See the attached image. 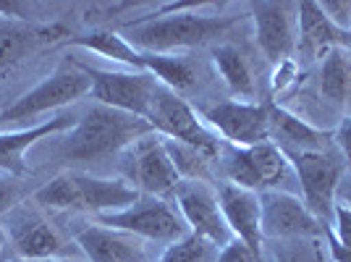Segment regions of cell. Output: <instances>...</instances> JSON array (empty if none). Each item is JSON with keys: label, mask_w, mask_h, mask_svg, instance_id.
<instances>
[{"label": "cell", "mask_w": 351, "mask_h": 262, "mask_svg": "<svg viewBox=\"0 0 351 262\" xmlns=\"http://www.w3.org/2000/svg\"><path fill=\"white\" fill-rule=\"evenodd\" d=\"M236 21V16L199 14L197 5H168V14L126 21V40L139 53H184L218 43L234 29Z\"/></svg>", "instance_id": "cell-1"}, {"label": "cell", "mask_w": 351, "mask_h": 262, "mask_svg": "<svg viewBox=\"0 0 351 262\" xmlns=\"http://www.w3.org/2000/svg\"><path fill=\"white\" fill-rule=\"evenodd\" d=\"M149 134H155V129L145 118L121 113L105 105H92L69 131L63 142V155L76 163H105L123 155L129 147Z\"/></svg>", "instance_id": "cell-2"}, {"label": "cell", "mask_w": 351, "mask_h": 262, "mask_svg": "<svg viewBox=\"0 0 351 262\" xmlns=\"http://www.w3.org/2000/svg\"><path fill=\"white\" fill-rule=\"evenodd\" d=\"M32 200L50 210L105 215L136 202L139 189H134L126 178H103L84 171H63L43 184L32 194Z\"/></svg>", "instance_id": "cell-3"}, {"label": "cell", "mask_w": 351, "mask_h": 262, "mask_svg": "<svg viewBox=\"0 0 351 262\" xmlns=\"http://www.w3.org/2000/svg\"><path fill=\"white\" fill-rule=\"evenodd\" d=\"M218 163L228 184H236V187L254 191V194H265V191L293 194L299 189V181H296L289 155L273 142L252 147L226 145Z\"/></svg>", "instance_id": "cell-4"}, {"label": "cell", "mask_w": 351, "mask_h": 262, "mask_svg": "<svg viewBox=\"0 0 351 262\" xmlns=\"http://www.w3.org/2000/svg\"><path fill=\"white\" fill-rule=\"evenodd\" d=\"M289 160L293 165L299 191L309 213L325 226V231H330L333 218H336L338 184L349 171L346 160L333 145L325 150H315V152H289Z\"/></svg>", "instance_id": "cell-5"}, {"label": "cell", "mask_w": 351, "mask_h": 262, "mask_svg": "<svg viewBox=\"0 0 351 262\" xmlns=\"http://www.w3.org/2000/svg\"><path fill=\"white\" fill-rule=\"evenodd\" d=\"M147 121L155 129V134H160L162 139H173V142L194 147L210 163L220 160L223 142L218 139V134L207 129L205 121L197 113V108L186 97L176 95L168 87L158 84L155 97L149 102Z\"/></svg>", "instance_id": "cell-6"}, {"label": "cell", "mask_w": 351, "mask_h": 262, "mask_svg": "<svg viewBox=\"0 0 351 262\" xmlns=\"http://www.w3.org/2000/svg\"><path fill=\"white\" fill-rule=\"evenodd\" d=\"M97 223L160 244H173L189 233V226L181 218L173 200H160V197H139L134 204L118 213L97 215Z\"/></svg>", "instance_id": "cell-7"}, {"label": "cell", "mask_w": 351, "mask_h": 262, "mask_svg": "<svg viewBox=\"0 0 351 262\" xmlns=\"http://www.w3.org/2000/svg\"><path fill=\"white\" fill-rule=\"evenodd\" d=\"M89 76L76 63L71 60V66H60L50 73L47 79H43L37 87H32L29 92H24L19 100H14L3 113L0 121H8V123H27L34 121L43 113H53L63 105H71V102L84 100L89 95Z\"/></svg>", "instance_id": "cell-8"}, {"label": "cell", "mask_w": 351, "mask_h": 262, "mask_svg": "<svg viewBox=\"0 0 351 262\" xmlns=\"http://www.w3.org/2000/svg\"><path fill=\"white\" fill-rule=\"evenodd\" d=\"M82 71L89 76V97L97 100V105L113 108L121 113H132L136 118H145L149 113V102L155 97L158 79L147 71H108L97 69L82 60H73Z\"/></svg>", "instance_id": "cell-9"}, {"label": "cell", "mask_w": 351, "mask_h": 262, "mask_svg": "<svg viewBox=\"0 0 351 262\" xmlns=\"http://www.w3.org/2000/svg\"><path fill=\"white\" fill-rule=\"evenodd\" d=\"M199 118L205 121L210 131L218 134L231 147H252L270 142L267 131V105L263 102H244V100H226L215 105L197 108Z\"/></svg>", "instance_id": "cell-10"}, {"label": "cell", "mask_w": 351, "mask_h": 262, "mask_svg": "<svg viewBox=\"0 0 351 262\" xmlns=\"http://www.w3.org/2000/svg\"><path fill=\"white\" fill-rule=\"evenodd\" d=\"M126 181L134 189L145 191L147 197L171 200L181 184V176L176 174L173 163L165 152L160 134H149L136 145L126 150Z\"/></svg>", "instance_id": "cell-11"}, {"label": "cell", "mask_w": 351, "mask_h": 262, "mask_svg": "<svg viewBox=\"0 0 351 262\" xmlns=\"http://www.w3.org/2000/svg\"><path fill=\"white\" fill-rule=\"evenodd\" d=\"M263 210V239L293 241V239H325V226L309 213L302 197L289 191L260 194Z\"/></svg>", "instance_id": "cell-12"}, {"label": "cell", "mask_w": 351, "mask_h": 262, "mask_svg": "<svg viewBox=\"0 0 351 262\" xmlns=\"http://www.w3.org/2000/svg\"><path fill=\"white\" fill-rule=\"evenodd\" d=\"M171 200L178 207L181 218L186 220L189 233L207 239L213 247H226L228 241H234V233H231L228 223L223 218V210H220L218 191L210 184L181 181Z\"/></svg>", "instance_id": "cell-13"}, {"label": "cell", "mask_w": 351, "mask_h": 262, "mask_svg": "<svg viewBox=\"0 0 351 262\" xmlns=\"http://www.w3.org/2000/svg\"><path fill=\"white\" fill-rule=\"evenodd\" d=\"M3 233L11 241L19 260H71L76 247L60 236L50 220L34 213H14Z\"/></svg>", "instance_id": "cell-14"}, {"label": "cell", "mask_w": 351, "mask_h": 262, "mask_svg": "<svg viewBox=\"0 0 351 262\" xmlns=\"http://www.w3.org/2000/svg\"><path fill=\"white\" fill-rule=\"evenodd\" d=\"M252 21H254V37L260 45L267 63L280 66L283 60H291L296 50V5L293 3H252Z\"/></svg>", "instance_id": "cell-15"}, {"label": "cell", "mask_w": 351, "mask_h": 262, "mask_svg": "<svg viewBox=\"0 0 351 262\" xmlns=\"http://www.w3.org/2000/svg\"><path fill=\"white\" fill-rule=\"evenodd\" d=\"M218 202L223 210V218L234 233V239L244 241L254 254L263 257V210H260V194L249 189H241L236 184L220 181L218 187Z\"/></svg>", "instance_id": "cell-16"}, {"label": "cell", "mask_w": 351, "mask_h": 262, "mask_svg": "<svg viewBox=\"0 0 351 262\" xmlns=\"http://www.w3.org/2000/svg\"><path fill=\"white\" fill-rule=\"evenodd\" d=\"M71 37L63 24H29V21H3L0 24V73L11 71L40 47L66 43Z\"/></svg>", "instance_id": "cell-17"}, {"label": "cell", "mask_w": 351, "mask_h": 262, "mask_svg": "<svg viewBox=\"0 0 351 262\" xmlns=\"http://www.w3.org/2000/svg\"><path fill=\"white\" fill-rule=\"evenodd\" d=\"M267 131L270 142L289 152H315L333 145V131H322L312 126L302 116L291 113L278 102H267Z\"/></svg>", "instance_id": "cell-18"}, {"label": "cell", "mask_w": 351, "mask_h": 262, "mask_svg": "<svg viewBox=\"0 0 351 262\" xmlns=\"http://www.w3.org/2000/svg\"><path fill=\"white\" fill-rule=\"evenodd\" d=\"M73 244L89 262H145L142 239L100 223H92L76 231Z\"/></svg>", "instance_id": "cell-19"}, {"label": "cell", "mask_w": 351, "mask_h": 262, "mask_svg": "<svg viewBox=\"0 0 351 262\" xmlns=\"http://www.w3.org/2000/svg\"><path fill=\"white\" fill-rule=\"evenodd\" d=\"M79 118L73 116H56L43 123H34L27 129H16V131H0V174L5 176H27V163L24 155L29 152L32 147L43 139H50L56 134L63 131H71L76 126Z\"/></svg>", "instance_id": "cell-20"}, {"label": "cell", "mask_w": 351, "mask_h": 262, "mask_svg": "<svg viewBox=\"0 0 351 262\" xmlns=\"http://www.w3.org/2000/svg\"><path fill=\"white\" fill-rule=\"evenodd\" d=\"M296 24H299L296 47L307 58H325L330 50L351 45L349 34L336 29L328 21V16L320 11V3H315V0L296 3Z\"/></svg>", "instance_id": "cell-21"}, {"label": "cell", "mask_w": 351, "mask_h": 262, "mask_svg": "<svg viewBox=\"0 0 351 262\" xmlns=\"http://www.w3.org/2000/svg\"><path fill=\"white\" fill-rule=\"evenodd\" d=\"M213 66L223 84L228 87L231 95L241 97L244 102H254L257 97V79L252 71V63L244 56V50H239L231 43H220L213 47Z\"/></svg>", "instance_id": "cell-22"}, {"label": "cell", "mask_w": 351, "mask_h": 262, "mask_svg": "<svg viewBox=\"0 0 351 262\" xmlns=\"http://www.w3.org/2000/svg\"><path fill=\"white\" fill-rule=\"evenodd\" d=\"M145 71L158 79V84L168 87L176 95H189L199 84V69L184 53H142Z\"/></svg>", "instance_id": "cell-23"}, {"label": "cell", "mask_w": 351, "mask_h": 262, "mask_svg": "<svg viewBox=\"0 0 351 262\" xmlns=\"http://www.w3.org/2000/svg\"><path fill=\"white\" fill-rule=\"evenodd\" d=\"M66 45L89 50V53H95V56H103V58L116 60V63H123V66H129L132 71H145V58H142V53H139L123 34H118L116 29L97 27V29L87 32V34H76V37L71 34V37L66 40Z\"/></svg>", "instance_id": "cell-24"}, {"label": "cell", "mask_w": 351, "mask_h": 262, "mask_svg": "<svg viewBox=\"0 0 351 262\" xmlns=\"http://www.w3.org/2000/svg\"><path fill=\"white\" fill-rule=\"evenodd\" d=\"M320 95L330 105L349 110L351 108V53L346 47L330 50L320 63Z\"/></svg>", "instance_id": "cell-25"}, {"label": "cell", "mask_w": 351, "mask_h": 262, "mask_svg": "<svg viewBox=\"0 0 351 262\" xmlns=\"http://www.w3.org/2000/svg\"><path fill=\"white\" fill-rule=\"evenodd\" d=\"M162 145H165V152L173 163L176 174L181 176V181H202V184L213 181V171H210L213 163L207 160L202 152H197L189 145L173 142V139H162Z\"/></svg>", "instance_id": "cell-26"}, {"label": "cell", "mask_w": 351, "mask_h": 262, "mask_svg": "<svg viewBox=\"0 0 351 262\" xmlns=\"http://www.w3.org/2000/svg\"><path fill=\"white\" fill-rule=\"evenodd\" d=\"M325 239H293V241H273V262H325L322 254Z\"/></svg>", "instance_id": "cell-27"}, {"label": "cell", "mask_w": 351, "mask_h": 262, "mask_svg": "<svg viewBox=\"0 0 351 262\" xmlns=\"http://www.w3.org/2000/svg\"><path fill=\"white\" fill-rule=\"evenodd\" d=\"M213 249L215 247L207 239L197 236V233H186L184 239L168 244L158 262H210Z\"/></svg>", "instance_id": "cell-28"}, {"label": "cell", "mask_w": 351, "mask_h": 262, "mask_svg": "<svg viewBox=\"0 0 351 262\" xmlns=\"http://www.w3.org/2000/svg\"><path fill=\"white\" fill-rule=\"evenodd\" d=\"M320 11L336 29L351 34V0H322Z\"/></svg>", "instance_id": "cell-29"}, {"label": "cell", "mask_w": 351, "mask_h": 262, "mask_svg": "<svg viewBox=\"0 0 351 262\" xmlns=\"http://www.w3.org/2000/svg\"><path fill=\"white\" fill-rule=\"evenodd\" d=\"M215 262H263V257L254 254L244 241L234 239V241H228L226 247H220Z\"/></svg>", "instance_id": "cell-30"}, {"label": "cell", "mask_w": 351, "mask_h": 262, "mask_svg": "<svg viewBox=\"0 0 351 262\" xmlns=\"http://www.w3.org/2000/svg\"><path fill=\"white\" fill-rule=\"evenodd\" d=\"M333 239L338 244H343L346 249H351V210L343 204H336V218H333Z\"/></svg>", "instance_id": "cell-31"}, {"label": "cell", "mask_w": 351, "mask_h": 262, "mask_svg": "<svg viewBox=\"0 0 351 262\" xmlns=\"http://www.w3.org/2000/svg\"><path fill=\"white\" fill-rule=\"evenodd\" d=\"M333 147L341 152V158H343L346 165L351 168V116L343 118V121L338 123V129L333 131Z\"/></svg>", "instance_id": "cell-32"}, {"label": "cell", "mask_w": 351, "mask_h": 262, "mask_svg": "<svg viewBox=\"0 0 351 262\" xmlns=\"http://www.w3.org/2000/svg\"><path fill=\"white\" fill-rule=\"evenodd\" d=\"M19 197H21L19 184L11 181V178H0V218L14 210L16 202H19Z\"/></svg>", "instance_id": "cell-33"}, {"label": "cell", "mask_w": 351, "mask_h": 262, "mask_svg": "<svg viewBox=\"0 0 351 262\" xmlns=\"http://www.w3.org/2000/svg\"><path fill=\"white\" fill-rule=\"evenodd\" d=\"M293 79H296V63L293 60H283L280 66H276V73H273V92L283 95L289 89V84H293Z\"/></svg>", "instance_id": "cell-34"}, {"label": "cell", "mask_w": 351, "mask_h": 262, "mask_svg": "<svg viewBox=\"0 0 351 262\" xmlns=\"http://www.w3.org/2000/svg\"><path fill=\"white\" fill-rule=\"evenodd\" d=\"M325 244H328V249H330L333 262H351V249H346L343 244H338L330 231H325Z\"/></svg>", "instance_id": "cell-35"}, {"label": "cell", "mask_w": 351, "mask_h": 262, "mask_svg": "<svg viewBox=\"0 0 351 262\" xmlns=\"http://www.w3.org/2000/svg\"><path fill=\"white\" fill-rule=\"evenodd\" d=\"M336 204H343V207H349V210H351V168L346 171V174H343L341 184H338Z\"/></svg>", "instance_id": "cell-36"}, {"label": "cell", "mask_w": 351, "mask_h": 262, "mask_svg": "<svg viewBox=\"0 0 351 262\" xmlns=\"http://www.w3.org/2000/svg\"><path fill=\"white\" fill-rule=\"evenodd\" d=\"M16 262H76V260H16Z\"/></svg>", "instance_id": "cell-37"}, {"label": "cell", "mask_w": 351, "mask_h": 262, "mask_svg": "<svg viewBox=\"0 0 351 262\" xmlns=\"http://www.w3.org/2000/svg\"><path fill=\"white\" fill-rule=\"evenodd\" d=\"M5 241H8V239H5V233L0 231V254H3V249H5Z\"/></svg>", "instance_id": "cell-38"}, {"label": "cell", "mask_w": 351, "mask_h": 262, "mask_svg": "<svg viewBox=\"0 0 351 262\" xmlns=\"http://www.w3.org/2000/svg\"><path fill=\"white\" fill-rule=\"evenodd\" d=\"M0 24H3V21H0Z\"/></svg>", "instance_id": "cell-39"}]
</instances>
